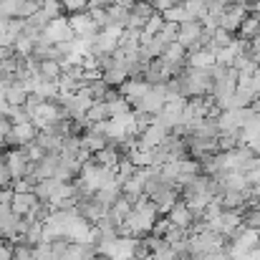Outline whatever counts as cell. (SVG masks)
Wrapping results in <instances>:
<instances>
[{
  "label": "cell",
  "mask_w": 260,
  "mask_h": 260,
  "mask_svg": "<svg viewBox=\"0 0 260 260\" xmlns=\"http://www.w3.org/2000/svg\"><path fill=\"white\" fill-rule=\"evenodd\" d=\"M41 38L48 41V43H63V41H74L76 36H74V30H71V25H69V18L58 15V18L48 20V25L43 28Z\"/></svg>",
  "instance_id": "cell-1"
},
{
  "label": "cell",
  "mask_w": 260,
  "mask_h": 260,
  "mask_svg": "<svg viewBox=\"0 0 260 260\" xmlns=\"http://www.w3.org/2000/svg\"><path fill=\"white\" fill-rule=\"evenodd\" d=\"M69 25H71V30H74L76 38H96V33L101 30V28L93 23V18L88 15L86 10L69 13Z\"/></svg>",
  "instance_id": "cell-2"
},
{
  "label": "cell",
  "mask_w": 260,
  "mask_h": 260,
  "mask_svg": "<svg viewBox=\"0 0 260 260\" xmlns=\"http://www.w3.org/2000/svg\"><path fill=\"white\" fill-rule=\"evenodd\" d=\"M38 129L33 126V121H23V124H13L10 134L5 137V147H25L30 142H36Z\"/></svg>",
  "instance_id": "cell-3"
},
{
  "label": "cell",
  "mask_w": 260,
  "mask_h": 260,
  "mask_svg": "<svg viewBox=\"0 0 260 260\" xmlns=\"http://www.w3.org/2000/svg\"><path fill=\"white\" fill-rule=\"evenodd\" d=\"M3 159H5V170L10 174V179L23 177L25 170H28V157H25V149H23V147H10V149L3 154Z\"/></svg>",
  "instance_id": "cell-4"
},
{
  "label": "cell",
  "mask_w": 260,
  "mask_h": 260,
  "mask_svg": "<svg viewBox=\"0 0 260 260\" xmlns=\"http://www.w3.org/2000/svg\"><path fill=\"white\" fill-rule=\"evenodd\" d=\"M147 88H149V84H147L144 79H126L124 84L116 86V91H119V96H124L132 106H137L139 99L147 93Z\"/></svg>",
  "instance_id": "cell-5"
},
{
  "label": "cell",
  "mask_w": 260,
  "mask_h": 260,
  "mask_svg": "<svg viewBox=\"0 0 260 260\" xmlns=\"http://www.w3.org/2000/svg\"><path fill=\"white\" fill-rule=\"evenodd\" d=\"M202 36V23L197 18H189L184 23H179V33H177V43H182L187 51L197 43V38Z\"/></svg>",
  "instance_id": "cell-6"
},
{
  "label": "cell",
  "mask_w": 260,
  "mask_h": 260,
  "mask_svg": "<svg viewBox=\"0 0 260 260\" xmlns=\"http://www.w3.org/2000/svg\"><path fill=\"white\" fill-rule=\"evenodd\" d=\"M167 129L165 126H157V124H149L147 129H142V134H139V147H144V149H154V147H159L165 139H167Z\"/></svg>",
  "instance_id": "cell-7"
},
{
  "label": "cell",
  "mask_w": 260,
  "mask_h": 260,
  "mask_svg": "<svg viewBox=\"0 0 260 260\" xmlns=\"http://www.w3.org/2000/svg\"><path fill=\"white\" fill-rule=\"evenodd\" d=\"M167 217H170V222H172L174 228H182V230H189V225H192V212H189V207L184 205L182 197L170 207Z\"/></svg>",
  "instance_id": "cell-8"
},
{
  "label": "cell",
  "mask_w": 260,
  "mask_h": 260,
  "mask_svg": "<svg viewBox=\"0 0 260 260\" xmlns=\"http://www.w3.org/2000/svg\"><path fill=\"white\" fill-rule=\"evenodd\" d=\"M215 63V53L205 46L200 51H189L187 53V66H194V69H210Z\"/></svg>",
  "instance_id": "cell-9"
},
{
  "label": "cell",
  "mask_w": 260,
  "mask_h": 260,
  "mask_svg": "<svg viewBox=\"0 0 260 260\" xmlns=\"http://www.w3.org/2000/svg\"><path fill=\"white\" fill-rule=\"evenodd\" d=\"M91 157H93V162H99L101 167H106V170H116L121 152H119V149H114V147H104V149L93 152Z\"/></svg>",
  "instance_id": "cell-10"
},
{
  "label": "cell",
  "mask_w": 260,
  "mask_h": 260,
  "mask_svg": "<svg viewBox=\"0 0 260 260\" xmlns=\"http://www.w3.org/2000/svg\"><path fill=\"white\" fill-rule=\"evenodd\" d=\"M126 23H129V8H121V5H106V25L126 28Z\"/></svg>",
  "instance_id": "cell-11"
},
{
  "label": "cell",
  "mask_w": 260,
  "mask_h": 260,
  "mask_svg": "<svg viewBox=\"0 0 260 260\" xmlns=\"http://www.w3.org/2000/svg\"><path fill=\"white\" fill-rule=\"evenodd\" d=\"M61 137L58 134H53L51 129H38V134H36V144H41L46 152H61Z\"/></svg>",
  "instance_id": "cell-12"
},
{
  "label": "cell",
  "mask_w": 260,
  "mask_h": 260,
  "mask_svg": "<svg viewBox=\"0 0 260 260\" xmlns=\"http://www.w3.org/2000/svg\"><path fill=\"white\" fill-rule=\"evenodd\" d=\"M162 58L174 63V66H187V48H184L182 43H177V41H174V43H167Z\"/></svg>",
  "instance_id": "cell-13"
},
{
  "label": "cell",
  "mask_w": 260,
  "mask_h": 260,
  "mask_svg": "<svg viewBox=\"0 0 260 260\" xmlns=\"http://www.w3.org/2000/svg\"><path fill=\"white\" fill-rule=\"evenodd\" d=\"M233 41H235V36H233L230 30L215 28V30H212V38H210V43H207V48H210L212 53H217L220 48H228V46H230Z\"/></svg>",
  "instance_id": "cell-14"
},
{
  "label": "cell",
  "mask_w": 260,
  "mask_h": 260,
  "mask_svg": "<svg viewBox=\"0 0 260 260\" xmlns=\"http://www.w3.org/2000/svg\"><path fill=\"white\" fill-rule=\"evenodd\" d=\"M101 79H104V81H106L109 86L116 88L119 84H124V81H126L129 76H126V69H124L121 63H116V61H114V66H111V69L101 71Z\"/></svg>",
  "instance_id": "cell-15"
},
{
  "label": "cell",
  "mask_w": 260,
  "mask_h": 260,
  "mask_svg": "<svg viewBox=\"0 0 260 260\" xmlns=\"http://www.w3.org/2000/svg\"><path fill=\"white\" fill-rule=\"evenodd\" d=\"M260 33V25H258V15H253V13H248L245 15V20L240 23V28H238V38H245V41H253L255 36Z\"/></svg>",
  "instance_id": "cell-16"
},
{
  "label": "cell",
  "mask_w": 260,
  "mask_h": 260,
  "mask_svg": "<svg viewBox=\"0 0 260 260\" xmlns=\"http://www.w3.org/2000/svg\"><path fill=\"white\" fill-rule=\"evenodd\" d=\"M38 74H41L43 81H56V79L61 76V63L53 61V58H48V61H38Z\"/></svg>",
  "instance_id": "cell-17"
},
{
  "label": "cell",
  "mask_w": 260,
  "mask_h": 260,
  "mask_svg": "<svg viewBox=\"0 0 260 260\" xmlns=\"http://www.w3.org/2000/svg\"><path fill=\"white\" fill-rule=\"evenodd\" d=\"M25 96H28V91L20 86L18 81H13L10 86L5 88V104H10V106H23L25 104Z\"/></svg>",
  "instance_id": "cell-18"
},
{
  "label": "cell",
  "mask_w": 260,
  "mask_h": 260,
  "mask_svg": "<svg viewBox=\"0 0 260 260\" xmlns=\"http://www.w3.org/2000/svg\"><path fill=\"white\" fill-rule=\"evenodd\" d=\"M84 119H86L88 124H96V121L111 119V116H109V106H106V101H93V104L88 106V111H86Z\"/></svg>",
  "instance_id": "cell-19"
},
{
  "label": "cell",
  "mask_w": 260,
  "mask_h": 260,
  "mask_svg": "<svg viewBox=\"0 0 260 260\" xmlns=\"http://www.w3.org/2000/svg\"><path fill=\"white\" fill-rule=\"evenodd\" d=\"M162 18L170 20V23H184V20H189L192 15H189V10H187L182 3H177V5H170L167 10H162Z\"/></svg>",
  "instance_id": "cell-20"
},
{
  "label": "cell",
  "mask_w": 260,
  "mask_h": 260,
  "mask_svg": "<svg viewBox=\"0 0 260 260\" xmlns=\"http://www.w3.org/2000/svg\"><path fill=\"white\" fill-rule=\"evenodd\" d=\"M106 106H109V116H111V119H119V116H124V114L132 111V104H129L124 96H116V99L106 101Z\"/></svg>",
  "instance_id": "cell-21"
},
{
  "label": "cell",
  "mask_w": 260,
  "mask_h": 260,
  "mask_svg": "<svg viewBox=\"0 0 260 260\" xmlns=\"http://www.w3.org/2000/svg\"><path fill=\"white\" fill-rule=\"evenodd\" d=\"M33 43H36L33 38H28V36H23V33H20V36L13 41V46H10V48H13L20 58H28V56L33 53Z\"/></svg>",
  "instance_id": "cell-22"
},
{
  "label": "cell",
  "mask_w": 260,
  "mask_h": 260,
  "mask_svg": "<svg viewBox=\"0 0 260 260\" xmlns=\"http://www.w3.org/2000/svg\"><path fill=\"white\" fill-rule=\"evenodd\" d=\"M41 99H46V101H56V96H58V81H43L41 79V84L33 88Z\"/></svg>",
  "instance_id": "cell-23"
},
{
  "label": "cell",
  "mask_w": 260,
  "mask_h": 260,
  "mask_svg": "<svg viewBox=\"0 0 260 260\" xmlns=\"http://www.w3.org/2000/svg\"><path fill=\"white\" fill-rule=\"evenodd\" d=\"M162 25H165V18H162V13H152V15H149V20L144 23L142 33H147V36H157Z\"/></svg>",
  "instance_id": "cell-24"
},
{
  "label": "cell",
  "mask_w": 260,
  "mask_h": 260,
  "mask_svg": "<svg viewBox=\"0 0 260 260\" xmlns=\"http://www.w3.org/2000/svg\"><path fill=\"white\" fill-rule=\"evenodd\" d=\"M177 33H179V23H170V20H165V25L159 28V38L165 41V43H174L177 41Z\"/></svg>",
  "instance_id": "cell-25"
},
{
  "label": "cell",
  "mask_w": 260,
  "mask_h": 260,
  "mask_svg": "<svg viewBox=\"0 0 260 260\" xmlns=\"http://www.w3.org/2000/svg\"><path fill=\"white\" fill-rule=\"evenodd\" d=\"M23 149H25V157H28V162H38V159H41V157L46 154V149H43L41 144H36V142L25 144Z\"/></svg>",
  "instance_id": "cell-26"
},
{
  "label": "cell",
  "mask_w": 260,
  "mask_h": 260,
  "mask_svg": "<svg viewBox=\"0 0 260 260\" xmlns=\"http://www.w3.org/2000/svg\"><path fill=\"white\" fill-rule=\"evenodd\" d=\"M13 245V260H30V245L25 243H10Z\"/></svg>",
  "instance_id": "cell-27"
},
{
  "label": "cell",
  "mask_w": 260,
  "mask_h": 260,
  "mask_svg": "<svg viewBox=\"0 0 260 260\" xmlns=\"http://www.w3.org/2000/svg\"><path fill=\"white\" fill-rule=\"evenodd\" d=\"M149 258H152V260H174V258H177V253H174L172 245H162V248H157Z\"/></svg>",
  "instance_id": "cell-28"
},
{
  "label": "cell",
  "mask_w": 260,
  "mask_h": 260,
  "mask_svg": "<svg viewBox=\"0 0 260 260\" xmlns=\"http://www.w3.org/2000/svg\"><path fill=\"white\" fill-rule=\"evenodd\" d=\"M88 0H61V8L66 13H79V10H86Z\"/></svg>",
  "instance_id": "cell-29"
},
{
  "label": "cell",
  "mask_w": 260,
  "mask_h": 260,
  "mask_svg": "<svg viewBox=\"0 0 260 260\" xmlns=\"http://www.w3.org/2000/svg\"><path fill=\"white\" fill-rule=\"evenodd\" d=\"M86 13L93 18V23H96L99 28H106V8H91Z\"/></svg>",
  "instance_id": "cell-30"
},
{
  "label": "cell",
  "mask_w": 260,
  "mask_h": 260,
  "mask_svg": "<svg viewBox=\"0 0 260 260\" xmlns=\"http://www.w3.org/2000/svg\"><path fill=\"white\" fill-rule=\"evenodd\" d=\"M245 144L250 147V152H253V154H260V132H255V134H253Z\"/></svg>",
  "instance_id": "cell-31"
},
{
  "label": "cell",
  "mask_w": 260,
  "mask_h": 260,
  "mask_svg": "<svg viewBox=\"0 0 260 260\" xmlns=\"http://www.w3.org/2000/svg\"><path fill=\"white\" fill-rule=\"evenodd\" d=\"M10 126H13V121L5 114H0V137H8L10 134Z\"/></svg>",
  "instance_id": "cell-32"
},
{
  "label": "cell",
  "mask_w": 260,
  "mask_h": 260,
  "mask_svg": "<svg viewBox=\"0 0 260 260\" xmlns=\"http://www.w3.org/2000/svg\"><path fill=\"white\" fill-rule=\"evenodd\" d=\"M106 5H109V0H88L86 10H91V8H106Z\"/></svg>",
  "instance_id": "cell-33"
},
{
  "label": "cell",
  "mask_w": 260,
  "mask_h": 260,
  "mask_svg": "<svg viewBox=\"0 0 260 260\" xmlns=\"http://www.w3.org/2000/svg\"><path fill=\"white\" fill-rule=\"evenodd\" d=\"M109 5H121V8H132L134 0H109Z\"/></svg>",
  "instance_id": "cell-34"
},
{
  "label": "cell",
  "mask_w": 260,
  "mask_h": 260,
  "mask_svg": "<svg viewBox=\"0 0 260 260\" xmlns=\"http://www.w3.org/2000/svg\"><path fill=\"white\" fill-rule=\"evenodd\" d=\"M174 260H192V255H177Z\"/></svg>",
  "instance_id": "cell-35"
},
{
  "label": "cell",
  "mask_w": 260,
  "mask_h": 260,
  "mask_svg": "<svg viewBox=\"0 0 260 260\" xmlns=\"http://www.w3.org/2000/svg\"><path fill=\"white\" fill-rule=\"evenodd\" d=\"M3 147H5V137H0V149H3Z\"/></svg>",
  "instance_id": "cell-36"
}]
</instances>
